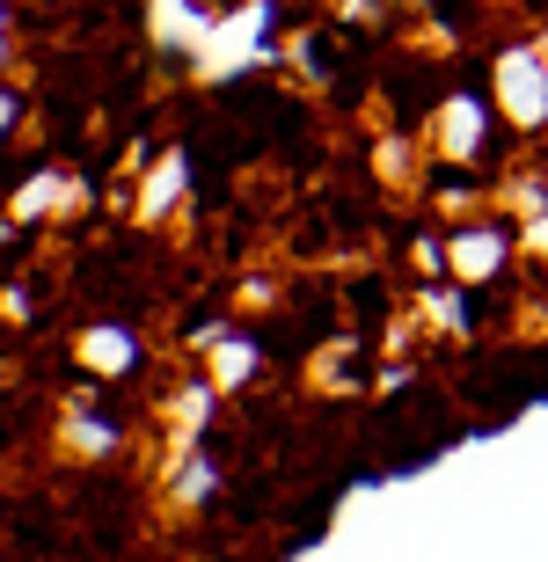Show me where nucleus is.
<instances>
[{
    "label": "nucleus",
    "instance_id": "f257e3e1",
    "mask_svg": "<svg viewBox=\"0 0 548 562\" xmlns=\"http://www.w3.org/2000/svg\"><path fill=\"white\" fill-rule=\"evenodd\" d=\"M432 95H439V74H395V103L402 110H432Z\"/></svg>",
    "mask_w": 548,
    "mask_h": 562
}]
</instances>
